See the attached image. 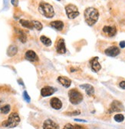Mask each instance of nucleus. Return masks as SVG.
<instances>
[{
  "label": "nucleus",
  "instance_id": "obj_1",
  "mask_svg": "<svg viewBox=\"0 0 125 129\" xmlns=\"http://www.w3.org/2000/svg\"><path fill=\"white\" fill-rule=\"evenodd\" d=\"M85 20L89 26L95 25L99 19V12L96 8L88 7L84 12Z\"/></svg>",
  "mask_w": 125,
  "mask_h": 129
},
{
  "label": "nucleus",
  "instance_id": "obj_34",
  "mask_svg": "<svg viewBox=\"0 0 125 129\" xmlns=\"http://www.w3.org/2000/svg\"><path fill=\"white\" fill-rule=\"evenodd\" d=\"M18 82H19V85H23V86H24V84H23V82H22V80H20V79H19V80H18Z\"/></svg>",
  "mask_w": 125,
  "mask_h": 129
},
{
  "label": "nucleus",
  "instance_id": "obj_3",
  "mask_svg": "<svg viewBox=\"0 0 125 129\" xmlns=\"http://www.w3.org/2000/svg\"><path fill=\"white\" fill-rule=\"evenodd\" d=\"M20 123V118L18 113L16 112H12L9 116L8 119L2 123V126L5 127L12 128L16 127Z\"/></svg>",
  "mask_w": 125,
  "mask_h": 129
},
{
  "label": "nucleus",
  "instance_id": "obj_18",
  "mask_svg": "<svg viewBox=\"0 0 125 129\" xmlns=\"http://www.w3.org/2000/svg\"><path fill=\"white\" fill-rule=\"evenodd\" d=\"M15 31H16V34H17V36H18V39H19V41L22 43H25L27 41V36L25 32L22 30L19 29V28L15 29Z\"/></svg>",
  "mask_w": 125,
  "mask_h": 129
},
{
  "label": "nucleus",
  "instance_id": "obj_24",
  "mask_svg": "<svg viewBox=\"0 0 125 129\" xmlns=\"http://www.w3.org/2000/svg\"><path fill=\"white\" fill-rule=\"evenodd\" d=\"M114 119L117 122H122L124 120V116L122 114H117V115H114Z\"/></svg>",
  "mask_w": 125,
  "mask_h": 129
},
{
  "label": "nucleus",
  "instance_id": "obj_22",
  "mask_svg": "<svg viewBox=\"0 0 125 129\" xmlns=\"http://www.w3.org/2000/svg\"><path fill=\"white\" fill-rule=\"evenodd\" d=\"M32 24H33L34 28H35L36 30H38V31H41V30L42 29L43 25H42V24H41L40 22L36 21V20H32Z\"/></svg>",
  "mask_w": 125,
  "mask_h": 129
},
{
  "label": "nucleus",
  "instance_id": "obj_10",
  "mask_svg": "<svg viewBox=\"0 0 125 129\" xmlns=\"http://www.w3.org/2000/svg\"><path fill=\"white\" fill-rule=\"evenodd\" d=\"M43 129H60L59 125L52 119H46L42 125Z\"/></svg>",
  "mask_w": 125,
  "mask_h": 129
},
{
  "label": "nucleus",
  "instance_id": "obj_6",
  "mask_svg": "<svg viewBox=\"0 0 125 129\" xmlns=\"http://www.w3.org/2000/svg\"><path fill=\"white\" fill-rule=\"evenodd\" d=\"M123 104L119 102V101H113L110 105V108H109V112L110 113H113V112H120L123 111Z\"/></svg>",
  "mask_w": 125,
  "mask_h": 129
},
{
  "label": "nucleus",
  "instance_id": "obj_29",
  "mask_svg": "<svg viewBox=\"0 0 125 129\" xmlns=\"http://www.w3.org/2000/svg\"><path fill=\"white\" fill-rule=\"evenodd\" d=\"M74 129H85V127L80 124H74Z\"/></svg>",
  "mask_w": 125,
  "mask_h": 129
},
{
  "label": "nucleus",
  "instance_id": "obj_23",
  "mask_svg": "<svg viewBox=\"0 0 125 129\" xmlns=\"http://www.w3.org/2000/svg\"><path fill=\"white\" fill-rule=\"evenodd\" d=\"M10 109H11V107L10 105H4L3 107L0 108V111L4 115H6V114H9V112L10 111Z\"/></svg>",
  "mask_w": 125,
  "mask_h": 129
},
{
  "label": "nucleus",
  "instance_id": "obj_16",
  "mask_svg": "<svg viewBox=\"0 0 125 129\" xmlns=\"http://www.w3.org/2000/svg\"><path fill=\"white\" fill-rule=\"evenodd\" d=\"M58 82L65 88H69L71 84V81L69 78L64 77V76H59L58 78Z\"/></svg>",
  "mask_w": 125,
  "mask_h": 129
},
{
  "label": "nucleus",
  "instance_id": "obj_21",
  "mask_svg": "<svg viewBox=\"0 0 125 129\" xmlns=\"http://www.w3.org/2000/svg\"><path fill=\"white\" fill-rule=\"evenodd\" d=\"M40 41L41 42V43H42L43 45H45L47 46V47L51 46L52 44V40H51L49 38L46 37L45 36H41L40 37Z\"/></svg>",
  "mask_w": 125,
  "mask_h": 129
},
{
  "label": "nucleus",
  "instance_id": "obj_9",
  "mask_svg": "<svg viewBox=\"0 0 125 129\" xmlns=\"http://www.w3.org/2000/svg\"><path fill=\"white\" fill-rule=\"evenodd\" d=\"M102 31L108 37H114L117 34V28L111 25H105L103 27Z\"/></svg>",
  "mask_w": 125,
  "mask_h": 129
},
{
  "label": "nucleus",
  "instance_id": "obj_25",
  "mask_svg": "<svg viewBox=\"0 0 125 129\" xmlns=\"http://www.w3.org/2000/svg\"><path fill=\"white\" fill-rule=\"evenodd\" d=\"M22 96H23V99H25V101L28 103H29L31 102V98H30V96L28 95V92L26 91H23V94H22Z\"/></svg>",
  "mask_w": 125,
  "mask_h": 129
},
{
  "label": "nucleus",
  "instance_id": "obj_33",
  "mask_svg": "<svg viewBox=\"0 0 125 129\" xmlns=\"http://www.w3.org/2000/svg\"><path fill=\"white\" fill-rule=\"evenodd\" d=\"M75 121H81V122H87V121L85 120H82V119H74Z\"/></svg>",
  "mask_w": 125,
  "mask_h": 129
},
{
  "label": "nucleus",
  "instance_id": "obj_12",
  "mask_svg": "<svg viewBox=\"0 0 125 129\" xmlns=\"http://www.w3.org/2000/svg\"><path fill=\"white\" fill-rule=\"evenodd\" d=\"M55 88L51 86H45L41 89V95L42 97H49L50 95H52L55 92Z\"/></svg>",
  "mask_w": 125,
  "mask_h": 129
},
{
  "label": "nucleus",
  "instance_id": "obj_8",
  "mask_svg": "<svg viewBox=\"0 0 125 129\" xmlns=\"http://www.w3.org/2000/svg\"><path fill=\"white\" fill-rule=\"evenodd\" d=\"M55 49L59 54H65L66 53V46L65 42L63 39H58L55 44Z\"/></svg>",
  "mask_w": 125,
  "mask_h": 129
},
{
  "label": "nucleus",
  "instance_id": "obj_14",
  "mask_svg": "<svg viewBox=\"0 0 125 129\" xmlns=\"http://www.w3.org/2000/svg\"><path fill=\"white\" fill-rule=\"evenodd\" d=\"M50 105L52 108L55 110H59L62 108V102L59 99L54 97L50 100Z\"/></svg>",
  "mask_w": 125,
  "mask_h": 129
},
{
  "label": "nucleus",
  "instance_id": "obj_2",
  "mask_svg": "<svg viewBox=\"0 0 125 129\" xmlns=\"http://www.w3.org/2000/svg\"><path fill=\"white\" fill-rule=\"evenodd\" d=\"M38 12L41 15L47 19H52L55 15V10L53 6L45 2H41L38 5Z\"/></svg>",
  "mask_w": 125,
  "mask_h": 129
},
{
  "label": "nucleus",
  "instance_id": "obj_27",
  "mask_svg": "<svg viewBox=\"0 0 125 129\" xmlns=\"http://www.w3.org/2000/svg\"><path fill=\"white\" fill-rule=\"evenodd\" d=\"M63 129H74V125L71 124H69V123L68 124H66L64 126Z\"/></svg>",
  "mask_w": 125,
  "mask_h": 129
},
{
  "label": "nucleus",
  "instance_id": "obj_30",
  "mask_svg": "<svg viewBox=\"0 0 125 129\" xmlns=\"http://www.w3.org/2000/svg\"><path fill=\"white\" fill-rule=\"evenodd\" d=\"M119 87L121 88L122 89L125 90V81H122V82H120L119 83Z\"/></svg>",
  "mask_w": 125,
  "mask_h": 129
},
{
  "label": "nucleus",
  "instance_id": "obj_31",
  "mask_svg": "<svg viewBox=\"0 0 125 129\" xmlns=\"http://www.w3.org/2000/svg\"><path fill=\"white\" fill-rule=\"evenodd\" d=\"M119 46H120L121 48H125V41H121V42H120V43H119Z\"/></svg>",
  "mask_w": 125,
  "mask_h": 129
},
{
  "label": "nucleus",
  "instance_id": "obj_15",
  "mask_svg": "<svg viewBox=\"0 0 125 129\" xmlns=\"http://www.w3.org/2000/svg\"><path fill=\"white\" fill-rule=\"evenodd\" d=\"M50 25L54 28L55 29L58 30V31H62L65 27V24L62 21L60 20H55V21H52L50 22Z\"/></svg>",
  "mask_w": 125,
  "mask_h": 129
},
{
  "label": "nucleus",
  "instance_id": "obj_26",
  "mask_svg": "<svg viewBox=\"0 0 125 129\" xmlns=\"http://www.w3.org/2000/svg\"><path fill=\"white\" fill-rule=\"evenodd\" d=\"M80 113H81V111H80L79 110H76V111H72V112H68V113H67V115L73 116V115H80Z\"/></svg>",
  "mask_w": 125,
  "mask_h": 129
},
{
  "label": "nucleus",
  "instance_id": "obj_17",
  "mask_svg": "<svg viewBox=\"0 0 125 129\" xmlns=\"http://www.w3.org/2000/svg\"><path fill=\"white\" fill-rule=\"evenodd\" d=\"M80 88H82V89H85V92L88 95H93L95 94V88L94 87L89 84H85V85H80Z\"/></svg>",
  "mask_w": 125,
  "mask_h": 129
},
{
  "label": "nucleus",
  "instance_id": "obj_35",
  "mask_svg": "<svg viewBox=\"0 0 125 129\" xmlns=\"http://www.w3.org/2000/svg\"><path fill=\"white\" fill-rule=\"evenodd\" d=\"M58 1H60V0H58Z\"/></svg>",
  "mask_w": 125,
  "mask_h": 129
},
{
  "label": "nucleus",
  "instance_id": "obj_28",
  "mask_svg": "<svg viewBox=\"0 0 125 129\" xmlns=\"http://www.w3.org/2000/svg\"><path fill=\"white\" fill-rule=\"evenodd\" d=\"M11 3L13 6L17 7L19 6V0H11Z\"/></svg>",
  "mask_w": 125,
  "mask_h": 129
},
{
  "label": "nucleus",
  "instance_id": "obj_5",
  "mask_svg": "<svg viewBox=\"0 0 125 129\" xmlns=\"http://www.w3.org/2000/svg\"><path fill=\"white\" fill-rule=\"evenodd\" d=\"M66 15L69 19H74L79 15V11L77 7L73 4H68L65 8Z\"/></svg>",
  "mask_w": 125,
  "mask_h": 129
},
{
  "label": "nucleus",
  "instance_id": "obj_32",
  "mask_svg": "<svg viewBox=\"0 0 125 129\" xmlns=\"http://www.w3.org/2000/svg\"><path fill=\"white\" fill-rule=\"evenodd\" d=\"M4 6H5V8L7 9L8 8V3H9V0H4Z\"/></svg>",
  "mask_w": 125,
  "mask_h": 129
},
{
  "label": "nucleus",
  "instance_id": "obj_4",
  "mask_svg": "<svg viewBox=\"0 0 125 129\" xmlns=\"http://www.w3.org/2000/svg\"><path fill=\"white\" fill-rule=\"evenodd\" d=\"M69 101L73 105H78L83 101V94L75 88L68 91Z\"/></svg>",
  "mask_w": 125,
  "mask_h": 129
},
{
  "label": "nucleus",
  "instance_id": "obj_20",
  "mask_svg": "<svg viewBox=\"0 0 125 129\" xmlns=\"http://www.w3.org/2000/svg\"><path fill=\"white\" fill-rule=\"evenodd\" d=\"M19 23L24 28H27L28 29H33L34 28V26H33V24H32V21H28V20H25V19H21L19 21Z\"/></svg>",
  "mask_w": 125,
  "mask_h": 129
},
{
  "label": "nucleus",
  "instance_id": "obj_19",
  "mask_svg": "<svg viewBox=\"0 0 125 129\" xmlns=\"http://www.w3.org/2000/svg\"><path fill=\"white\" fill-rule=\"evenodd\" d=\"M18 52V48L15 45H10L8 49H7V55L9 57H12L14 55H15Z\"/></svg>",
  "mask_w": 125,
  "mask_h": 129
},
{
  "label": "nucleus",
  "instance_id": "obj_7",
  "mask_svg": "<svg viewBox=\"0 0 125 129\" xmlns=\"http://www.w3.org/2000/svg\"><path fill=\"white\" fill-rule=\"evenodd\" d=\"M120 48L116 45L110 46L104 50V54L109 57H116L120 54Z\"/></svg>",
  "mask_w": 125,
  "mask_h": 129
},
{
  "label": "nucleus",
  "instance_id": "obj_13",
  "mask_svg": "<svg viewBox=\"0 0 125 129\" xmlns=\"http://www.w3.org/2000/svg\"><path fill=\"white\" fill-rule=\"evenodd\" d=\"M25 57L27 60H28L30 61H38V56L32 50H28L25 54Z\"/></svg>",
  "mask_w": 125,
  "mask_h": 129
},
{
  "label": "nucleus",
  "instance_id": "obj_11",
  "mask_svg": "<svg viewBox=\"0 0 125 129\" xmlns=\"http://www.w3.org/2000/svg\"><path fill=\"white\" fill-rule=\"evenodd\" d=\"M90 64H91V68L93 72H98L101 69V66L100 63L98 62V57H94L90 60Z\"/></svg>",
  "mask_w": 125,
  "mask_h": 129
}]
</instances>
